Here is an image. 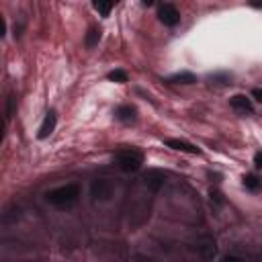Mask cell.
Returning a JSON list of instances; mask_svg holds the SVG:
<instances>
[{
	"instance_id": "18",
	"label": "cell",
	"mask_w": 262,
	"mask_h": 262,
	"mask_svg": "<svg viewBox=\"0 0 262 262\" xmlns=\"http://www.w3.org/2000/svg\"><path fill=\"white\" fill-rule=\"evenodd\" d=\"M211 199H215L217 203H223V199H221V192H217V190H211Z\"/></svg>"
},
{
	"instance_id": "19",
	"label": "cell",
	"mask_w": 262,
	"mask_h": 262,
	"mask_svg": "<svg viewBox=\"0 0 262 262\" xmlns=\"http://www.w3.org/2000/svg\"><path fill=\"white\" fill-rule=\"evenodd\" d=\"M4 31H6V23H4V18L0 20V35H4Z\"/></svg>"
},
{
	"instance_id": "11",
	"label": "cell",
	"mask_w": 262,
	"mask_h": 262,
	"mask_svg": "<svg viewBox=\"0 0 262 262\" xmlns=\"http://www.w3.org/2000/svg\"><path fill=\"white\" fill-rule=\"evenodd\" d=\"M170 82H176V84H194L196 82V76L190 74V72H180V74H174L170 78Z\"/></svg>"
},
{
	"instance_id": "8",
	"label": "cell",
	"mask_w": 262,
	"mask_h": 262,
	"mask_svg": "<svg viewBox=\"0 0 262 262\" xmlns=\"http://www.w3.org/2000/svg\"><path fill=\"white\" fill-rule=\"evenodd\" d=\"M115 117L121 123H133L135 121V108L131 104H121V106L115 108Z\"/></svg>"
},
{
	"instance_id": "6",
	"label": "cell",
	"mask_w": 262,
	"mask_h": 262,
	"mask_svg": "<svg viewBox=\"0 0 262 262\" xmlns=\"http://www.w3.org/2000/svg\"><path fill=\"white\" fill-rule=\"evenodd\" d=\"M55 123H57V117H55V111H49V113L45 115V119H43V123L39 125V131H37V137H39V139H45V137H49V135L53 133V129H55Z\"/></svg>"
},
{
	"instance_id": "14",
	"label": "cell",
	"mask_w": 262,
	"mask_h": 262,
	"mask_svg": "<svg viewBox=\"0 0 262 262\" xmlns=\"http://www.w3.org/2000/svg\"><path fill=\"white\" fill-rule=\"evenodd\" d=\"M94 8H96L102 16H108V12L113 10V2H100V0H98V2H94Z\"/></svg>"
},
{
	"instance_id": "10",
	"label": "cell",
	"mask_w": 262,
	"mask_h": 262,
	"mask_svg": "<svg viewBox=\"0 0 262 262\" xmlns=\"http://www.w3.org/2000/svg\"><path fill=\"white\" fill-rule=\"evenodd\" d=\"M98 41H100V31H98L96 27H90V29H88V33H86V39H84L86 47H88V49H92L94 45H98Z\"/></svg>"
},
{
	"instance_id": "2",
	"label": "cell",
	"mask_w": 262,
	"mask_h": 262,
	"mask_svg": "<svg viewBox=\"0 0 262 262\" xmlns=\"http://www.w3.org/2000/svg\"><path fill=\"white\" fill-rule=\"evenodd\" d=\"M115 164H117V168H119L121 172L131 174V172H137V170L141 168L143 156H141L137 149H121V151H117V156H115Z\"/></svg>"
},
{
	"instance_id": "4",
	"label": "cell",
	"mask_w": 262,
	"mask_h": 262,
	"mask_svg": "<svg viewBox=\"0 0 262 262\" xmlns=\"http://www.w3.org/2000/svg\"><path fill=\"white\" fill-rule=\"evenodd\" d=\"M158 16H160V20H162L166 27H174V25H178V20H180V12L176 10L174 4H162L160 10H158Z\"/></svg>"
},
{
	"instance_id": "3",
	"label": "cell",
	"mask_w": 262,
	"mask_h": 262,
	"mask_svg": "<svg viewBox=\"0 0 262 262\" xmlns=\"http://www.w3.org/2000/svg\"><path fill=\"white\" fill-rule=\"evenodd\" d=\"M113 192H115V186H113V182L106 180V178H96V180L90 184V196H92L94 201H111Z\"/></svg>"
},
{
	"instance_id": "5",
	"label": "cell",
	"mask_w": 262,
	"mask_h": 262,
	"mask_svg": "<svg viewBox=\"0 0 262 262\" xmlns=\"http://www.w3.org/2000/svg\"><path fill=\"white\" fill-rule=\"evenodd\" d=\"M229 106L233 108V111H237V113H242V115H252L254 113V106H252V100L248 98V96H244V94H235V96H231L229 98Z\"/></svg>"
},
{
	"instance_id": "9",
	"label": "cell",
	"mask_w": 262,
	"mask_h": 262,
	"mask_svg": "<svg viewBox=\"0 0 262 262\" xmlns=\"http://www.w3.org/2000/svg\"><path fill=\"white\" fill-rule=\"evenodd\" d=\"M164 143H166L168 147L176 149V151H184V154H199V147H194V145H190V143H186V141H180V139H166Z\"/></svg>"
},
{
	"instance_id": "1",
	"label": "cell",
	"mask_w": 262,
	"mask_h": 262,
	"mask_svg": "<svg viewBox=\"0 0 262 262\" xmlns=\"http://www.w3.org/2000/svg\"><path fill=\"white\" fill-rule=\"evenodd\" d=\"M80 196V186L76 182H70V184H63V186H57V188H51L45 192V201L57 209H68L72 207Z\"/></svg>"
},
{
	"instance_id": "12",
	"label": "cell",
	"mask_w": 262,
	"mask_h": 262,
	"mask_svg": "<svg viewBox=\"0 0 262 262\" xmlns=\"http://www.w3.org/2000/svg\"><path fill=\"white\" fill-rule=\"evenodd\" d=\"M244 186H246L248 190H254V192H256V190L262 188V180H260L256 174H246V176H244Z\"/></svg>"
},
{
	"instance_id": "16",
	"label": "cell",
	"mask_w": 262,
	"mask_h": 262,
	"mask_svg": "<svg viewBox=\"0 0 262 262\" xmlns=\"http://www.w3.org/2000/svg\"><path fill=\"white\" fill-rule=\"evenodd\" d=\"M254 164H256V168H262V151L254 154Z\"/></svg>"
},
{
	"instance_id": "7",
	"label": "cell",
	"mask_w": 262,
	"mask_h": 262,
	"mask_svg": "<svg viewBox=\"0 0 262 262\" xmlns=\"http://www.w3.org/2000/svg\"><path fill=\"white\" fill-rule=\"evenodd\" d=\"M143 182L151 188V190H158L162 184H164V174L160 170H147L143 174Z\"/></svg>"
},
{
	"instance_id": "17",
	"label": "cell",
	"mask_w": 262,
	"mask_h": 262,
	"mask_svg": "<svg viewBox=\"0 0 262 262\" xmlns=\"http://www.w3.org/2000/svg\"><path fill=\"white\" fill-rule=\"evenodd\" d=\"M252 96L262 104V88H254V90H252Z\"/></svg>"
},
{
	"instance_id": "15",
	"label": "cell",
	"mask_w": 262,
	"mask_h": 262,
	"mask_svg": "<svg viewBox=\"0 0 262 262\" xmlns=\"http://www.w3.org/2000/svg\"><path fill=\"white\" fill-rule=\"evenodd\" d=\"M221 262H244L239 256H233V254H229V256H223L221 258Z\"/></svg>"
},
{
	"instance_id": "13",
	"label": "cell",
	"mask_w": 262,
	"mask_h": 262,
	"mask_svg": "<svg viewBox=\"0 0 262 262\" xmlns=\"http://www.w3.org/2000/svg\"><path fill=\"white\" fill-rule=\"evenodd\" d=\"M108 80L123 84V82H127V72L125 70H113V72H108Z\"/></svg>"
}]
</instances>
